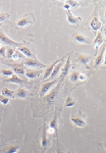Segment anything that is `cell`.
<instances>
[{
  "label": "cell",
  "mask_w": 106,
  "mask_h": 153,
  "mask_svg": "<svg viewBox=\"0 0 106 153\" xmlns=\"http://www.w3.org/2000/svg\"><path fill=\"white\" fill-rule=\"evenodd\" d=\"M0 41L4 43L5 45H8V46H12L13 47H21V43H17V42L13 41L12 39H10L6 34H4V32L0 31Z\"/></svg>",
  "instance_id": "cell-1"
},
{
  "label": "cell",
  "mask_w": 106,
  "mask_h": 153,
  "mask_svg": "<svg viewBox=\"0 0 106 153\" xmlns=\"http://www.w3.org/2000/svg\"><path fill=\"white\" fill-rule=\"evenodd\" d=\"M34 16H33L32 14L30 15H26V16H24L23 19H21V20L17 21L16 25L20 28H25V27H27L28 25L32 24V23H34Z\"/></svg>",
  "instance_id": "cell-2"
},
{
  "label": "cell",
  "mask_w": 106,
  "mask_h": 153,
  "mask_svg": "<svg viewBox=\"0 0 106 153\" xmlns=\"http://www.w3.org/2000/svg\"><path fill=\"white\" fill-rule=\"evenodd\" d=\"M90 28H91L94 32H96V31L101 29V23H100L99 19H98V15H97V13H96V11L93 13V19H92V21L90 22Z\"/></svg>",
  "instance_id": "cell-3"
},
{
  "label": "cell",
  "mask_w": 106,
  "mask_h": 153,
  "mask_svg": "<svg viewBox=\"0 0 106 153\" xmlns=\"http://www.w3.org/2000/svg\"><path fill=\"white\" fill-rule=\"evenodd\" d=\"M66 16H67V22H68L69 25H79V23L82 22V17H78V16H75L74 14L72 13L70 9L69 10H66Z\"/></svg>",
  "instance_id": "cell-4"
},
{
  "label": "cell",
  "mask_w": 106,
  "mask_h": 153,
  "mask_svg": "<svg viewBox=\"0 0 106 153\" xmlns=\"http://www.w3.org/2000/svg\"><path fill=\"white\" fill-rule=\"evenodd\" d=\"M57 84V81H51V82H47V83H44L41 87V95H46L50 90H51L55 85Z\"/></svg>",
  "instance_id": "cell-5"
},
{
  "label": "cell",
  "mask_w": 106,
  "mask_h": 153,
  "mask_svg": "<svg viewBox=\"0 0 106 153\" xmlns=\"http://www.w3.org/2000/svg\"><path fill=\"white\" fill-rule=\"evenodd\" d=\"M24 64L28 67H45V65L42 64L40 61L36 60V59H32V58L26 59V60L24 61Z\"/></svg>",
  "instance_id": "cell-6"
},
{
  "label": "cell",
  "mask_w": 106,
  "mask_h": 153,
  "mask_svg": "<svg viewBox=\"0 0 106 153\" xmlns=\"http://www.w3.org/2000/svg\"><path fill=\"white\" fill-rule=\"evenodd\" d=\"M74 39L76 42H78V43H81V44H91V41H90V39L88 38V37L84 36L83 34H74Z\"/></svg>",
  "instance_id": "cell-7"
},
{
  "label": "cell",
  "mask_w": 106,
  "mask_h": 153,
  "mask_svg": "<svg viewBox=\"0 0 106 153\" xmlns=\"http://www.w3.org/2000/svg\"><path fill=\"white\" fill-rule=\"evenodd\" d=\"M70 67H72V64H70V57H68L66 62L64 63V67H62V69H61V75H60L61 80H63V79H64L65 77L69 73Z\"/></svg>",
  "instance_id": "cell-8"
},
{
  "label": "cell",
  "mask_w": 106,
  "mask_h": 153,
  "mask_svg": "<svg viewBox=\"0 0 106 153\" xmlns=\"http://www.w3.org/2000/svg\"><path fill=\"white\" fill-rule=\"evenodd\" d=\"M102 43H104V38H103V36H102V33H99V34L97 35V37H96V39L94 40V42H93V46H94V48H95L96 53L98 52V49H99V47L102 45Z\"/></svg>",
  "instance_id": "cell-9"
},
{
  "label": "cell",
  "mask_w": 106,
  "mask_h": 153,
  "mask_svg": "<svg viewBox=\"0 0 106 153\" xmlns=\"http://www.w3.org/2000/svg\"><path fill=\"white\" fill-rule=\"evenodd\" d=\"M72 123H74L76 127H79V128H85L87 126L86 121L77 117H72Z\"/></svg>",
  "instance_id": "cell-10"
},
{
  "label": "cell",
  "mask_w": 106,
  "mask_h": 153,
  "mask_svg": "<svg viewBox=\"0 0 106 153\" xmlns=\"http://www.w3.org/2000/svg\"><path fill=\"white\" fill-rule=\"evenodd\" d=\"M57 62H59V60H56L55 62H53L51 65H49V67L46 69L45 73H44V75H43V80H47V79H49V77L51 75V73H52V71H53V69H54L55 65L57 64Z\"/></svg>",
  "instance_id": "cell-11"
},
{
  "label": "cell",
  "mask_w": 106,
  "mask_h": 153,
  "mask_svg": "<svg viewBox=\"0 0 106 153\" xmlns=\"http://www.w3.org/2000/svg\"><path fill=\"white\" fill-rule=\"evenodd\" d=\"M18 51H20L24 56H27L29 58H32V59L35 58V56L33 55L32 51L29 49V47H18Z\"/></svg>",
  "instance_id": "cell-12"
},
{
  "label": "cell",
  "mask_w": 106,
  "mask_h": 153,
  "mask_svg": "<svg viewBox=\"0 0 106 153\" xmlns=\"http://www.w3.org/2000/svg\"><path fill=\"white\" fill-rule=\"evenodd\" d=\"M61 69H62V62H61V61H59V62H57V64L54 67V69H53V71H52L51 75L49 77V79L55 78V77H56V75H58L59 73H60Z\"/></svg>",
  "instance_id": "cell-13"
},
{
  "label": "cell",
  "mask_w": 106,
  "mask_h": 153,
  "mask_svg": "<svg viewBox=\"0 0 106 153\" xmlns=\"http://www.w3.org/2000/svg\"><path fill=\"white\" fill-rule=\"evenodd\" d=\"M41 73L40 71H33V69H28V71H25V75H26L27 78L29 79H35L36 77Z\"/></svg>",
  "instance_id": "cell-14"
},
{
  "label": "cell",
  "mask_w": 106,
  "mask_h": 153,
  "mask_svg": "<svg viewBox=\"0 0 106 153\" xmlns=\"http://www.w3.org/2000/svg\"><path fill=\"white\" fill-rule=\"evenodd\" d=\"M78 61L84 65H87L90 62V56L86 55V54H79L78 56Z\"/></svg>",
  "instance_id": "cell-15"
},
{
  "label": "cell",
  "mask_w": 106,
  "mask_h": 153,
  "mask_svg": "<svg viewBox=\"0 0 106 153\" xmlns=\"http://www.w3.org/2000/svg\"><path fill=\"white\" fill-rule=\"evenodd\" d=\"M14 94H15V96L18 98H26L27 96H28V91L24 88H18Z\"/></svg>",
  "instance_id": "cell-16"
},
{
  "label": "cell",
  "mask_w": 106,
  "mask_h": 153,
  "mask_svg": "<svg viewBox=\"0 0 106 153\" xmlns=\"http://www.w3.org/2000/svg\"><path fill=\"white\" fill-rule=\"evenodd\" d=\"M104 46L105 45H103V50H102V52L97 56V58H96V61H95L96 67H99V65L102 63V61L104 60V55H105V47H104Z\"/></svg>",
  "instance_id": "cell-17"
},
{
  "label": "cell",
  "mask_w": 106,
  "mask_h": 153,
  "mask_svg": "<svg viewBox=\"0 0 106 153\" xmlns=\"http://www.w3.org/2000/svg\"><path fill=\"white\" fill-rule=\"evenodd\" d=\"M5 82L13 83V84H22L23 80L21 78H18L17 75H12V77H9L8 79H6V80H5Z\"/></svg>",
  "instance_id": "cell-18"
},
{
  "label": "cell",
  "mask_w": 106,
  "mask_h": 153,
  "mask_svg": "<svg viewBox=\"0 0 106 153\" xmlns=\"http://www.w3.org/2000/svg\"><path fill=\"white\" fill-rule=\"evenodd\" d=\"M1 93L3 95V96H5V97L7 98H11V97H14L13 95H14V92H13L12 90H9L8 88H3L2 90H1Z\"/></svg>",
  "instance_id": "cell-19"
},
{
  "label": "cell",
  "mask_w": 106,
  "mask_h": 153,
  "mask_svg": "<svg viewBox=\"0 0 106 153\" xmlns=\"http://www.w3.org/2000/svg\"><path fill=\"white\" fill-rule=\"evenodd\" d=\"M20 150V146H15V145H11L7 149H5L3 152L4 153H16L17 151Z\"/></svg>",
  "instance_id": "cell-20"
},
{
  "label": "cell",
  "mask_w": 106,
  "mask_h": 153,
  "mask_svg": "<svg viewBox=\"0 0 106 153\" xmlns=\"http://www.w3.org/2000/svg\"><path fill=\"white\" fill-rule=\"evenodd\" d=\"M75 104H76V101H75V100L72 99L70 96H69V97H67L66 100H65L64 105H65V107H72Z\"/></svg>",
  "instance_id": "cell-21"
},
{
  "label": "cell",
  "mask_w": 106,
  "mask_h": 153,
  "mask_svg": "<svg viewBox=\"0 0 106 153\" xmlns=\"http://www.w3.org/2000/svg\"><path fill=\"white\" fill-rule=\"evenodd\" d=\"M24 57V55H23L22 53H21L18 50L17 51H14V53H13V55L11 56V58L13 59V60H15V61H17V60H21V59Z\"/></svg>",
  "instance_id": "cell-22"
},
{
  "label": "cell",
  "mask_w": 106,
  "mask_h": 153,
  "mask_svg": "<svg viewBox=\"0 0 106 153\" xmlns=\"http://www.w3.org/2000/svg\"><path fill=\"white\" fill-rule=\"evenodd\" d=\"M49 128H50V129H52V130H54V132L57 131V128H58V126H57V119H56V117H54V119L50 121Z\"/></svg>",
  "instance_id": "cell-23"
},
{
  "label": "cell",
  "mask_w": 106,
  "mask_h": 153,
  "mask_svg": "<svg viewBox=\"0 0 106 153\" xmlns=\"http://www.w3.org/2000/svg\"><path fill=\"white\" fill-rule=\"evenodd\" d=\"M80 71H75L72 73V75H70V80H72V82H77V81H79V75H80Z\"/></svg>",
  "instance_id": "cell-24"
},
{
  "label": "cell",
  "mask_w": 106,
  "mask_h": 153,
  "mask_svg": "<svg viewBox=\"0 0 106 153\" xmlns=\"http://www.w3.org/2000/svg\"><path fill=\"white\" fill-rule=\"evenodd\" d=\"M13 73H17V75H25V69L21 67H13Z\"/></svg>",
  "instance_id": "cell-25"
},
{
  "label": "cell",
  "mask_w": 106,
  "mask_h": 153,
  "mask_svg": "<svg viewBox=\"0 0 106 153\" xmlns=\"http://www.w3.org/2000/svg\"><path fill=\"white\" fill-rule=\"evenodd\" d=\"M65 3H66L69 7H74V8H77V7L80 6V2H78V1H72V0H70V1H66Z\"/></svg>",
  "instance_id": "cell-26"
},
{
  "label": "cell",
  "mask_w": 106,
  "mask_h": 153,
  "mask_svg": "<svg viewBox=\"0 0 106 153\" xmlns=\"http://www.w3.org/2000/svg\"><path fill=\"white\" fill-rule=\"evenodd\" d=\"M56 90H54V91H52L50 94H48L47 95V100L49 102H52L53 101V99H54V97H55V95H56Z\"/></svg>",
  "instance_id": "cell-27"
},
{
  "label": "cell",
  "mask_w": 106,
  "mask_h": 153,
  "mask_svg": "<svg viewBox=\"0 0 106 153\" xmlns=\"http://www.w3.org/2000/svg\"><path fill=\"white\" fill-rule=\"evenodd\" d=\"M14 48H11V47H9V48H7L6 49V53H5V55L8 57V58H11V56L13 55V53H14Z\"/></svg>",
  "instance_id": "cell-28"
},
{
  "label": "cell",
  "mask_w": 106,
  "mask_h": 153,
  "mask_svg": "<svg viewBox=\"0 0 106 153\" xmlns=\"http://www.w3.org/2000/svg\"><path fill=\"white\" fill-rule=\"evenodd\" d=\"M2 75H6V77H12V75H13V71H12V69H3Z\"/></svg>",
  "instance_id": "cell-29"
},
{
  "label": "cell",
  "mask_w": 106,
  "mask_h": 153,
  "mask_svg": "<svg viewBox=\"0 0 106 153\" xmlns=\"http://www.w3.org/2000/svg\"><path fill=\"white\" fill-rule=\"evenodd\" d=\"M9 17V14L8 13H0V24L3 22H5V21L7 20Z\"/></svg>",
  "instance_id": "cell-30"
},
{
  "label": "cell",
  "mask_w": 106,
  "mask_h": 153,
  "mask_svg": "<svg viewBox=\"0 0 106 153\" xmlns=\"http://www.w3.org/2000/svg\"><path fill=\"white\" fill-rule=\"evenodd\" d=\"M0 102L2 104H4V105H6V104H8L9 102V98L5 97V96H3V95H0Z\"/></svg>",
  "instance_id": "cell-31"
},
{
  "label": "cell",
  "mask_w": 106,
  "mask_h": 153,
  "mask_svg": "<svg viewBox=\"0 0 106 153\" xmlns=\"http://www.w3.org/2000/svg\"><path fill=\"white\" fill-rule=\"evenodd\" d=\"M42 146H43V148H46V146H47V135H46L45 132H44L43 138H42Z\"/></svg>",
  "instance_id": "cell-32"
},
{
  "label": "cell",
  "mask_w": 106,
  "mask_h": 153,
  "mask_svg": "<svg viewBox=\"0 0 106 153\" xmlns=\"http://www.w3.org/2000/svg\"><path fill=\"white\" fill-rule=\"evenodd\" d=\"M79 80L80 81H86L87 77L85 75H83V73H80V75H79Z\"/></svg>",
  "instance_id": "cell-33"
},
{
  "label": "cell",
  "mask_w": 106,
  "mask_h": 153,
  "mask_svg": "<svg viewBox=\"0 0 106 153\" xmlns=\"http://www.w3.org/2000/svg\"><path fill=\"white\" fill-rule=\"evenodd\" d=\"M0 55H5V50H4V47L0 48Z\"/></svg>",
  "instance_id": "cell-34"
},
{
  "label": "cell",
  "mask_w": 106,
  "mask_h": 153,
  "mask_svg": "<svg viewBox=\"0 0 106 153\" xmlns=\"http://www.w3.org/2000/svg\"><path fill=\"white\" fill-rule=\"evenodd\" d=\"M56 153H64V152H63V151L61 150L59 147H57V148H56Z\"/></svg>",
  "instance_id": "cell-35"
},
{
  "label": "cell",
  "mask_w": 106,
  "mask_h": 153,
  "mask_svg": "<svg viewBox=\"0 0 106 153\" xmlns=\"http://www.w3.org/2000/svg\"><path fill=\"white\" fill-rule=\"evenodd\" d=\"M63 7H64V8H65V9H66V10H69V9H70V7H69V6H68V5H67V4H66V3H65V4H64V5H63Z\"/></svg>",
  "instance_id": "cell-36"
}]
</instances>
